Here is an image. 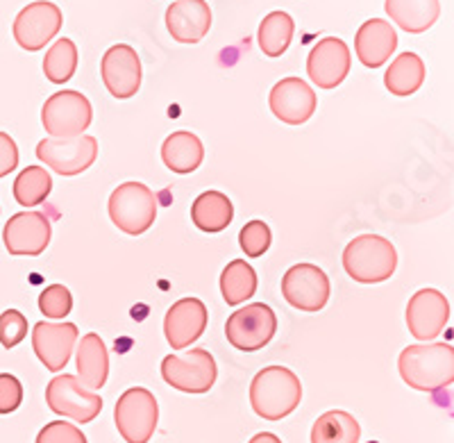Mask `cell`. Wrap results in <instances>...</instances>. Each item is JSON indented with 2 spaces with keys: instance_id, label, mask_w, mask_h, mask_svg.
<instances>
[{
  "instance_id": "cell-27",
  "label": "cell",
  "mask_w": 454,
  "mask_h": 443,
  "mask_svg": "<svg viewBox=\"0 0 454 443\" xmlns=\"http://www.w3.org/2000/svg\"><path fill=\"white\" fill-rule=\"evenodd\" d=\"M362 428L352 414L332 409L316 418L311 428V443H359Z\"/></svg>"
},
{
  "instance_id": "cell-11",
  "label": "cell",
  "mask_w": 454,
  "mask_h": 443,
  "mask_svg": "<svg viewBox=\"0 0 454 443\" xmlns=\"http://www.w3.org/2000/svg\"><path fill=\"white\" fill-rule=\"evenodd\" d=\"M36 157L59 176H80L98 157V141L89 134L73 139H42L36 146Z\"/></svg>"
},
{
  "instance_id": "cell-23",
  "label": "cell",
  "mask_w": 454,
  "mask_h": 443,
  "mask_svg": "<svg viewBox=\"0 0 454 443\" xmlns=\"http://www.w3.org/2000/svg\"><path fill=\"white\" fill-rule=\"evenodd\" d=\"M384 10L397 28L409 35H423L439 21V0H387Z\"/></svg>"
},
{
  "instance_id": "cell-22",
  "label": "cell",
  "mask_w": 454,
  "mask_h": 443,
  "mask_svg": "<svg viewBox=\"0 0 454 443\" xmlns=\"http://www.w3.org/2000/svg\"><path fill=\"white\" fill-rule=\"evenodd\" d=\"M75 366H78V380L91 392L105 387L109 376V352L105 341L96 332H89L75 345Z\"/></svg>"
},
{
  "instance_id": "cell-26",
  "label": "cell",
  "mask_w": 454,
  "mask_h": 443,
  "mask_svg": "<svg viewBox=\"0 0 454 443\" xmlns=\"http://www.w3.org/2000/svg\"><path fill=\"white\" fill-rule=\"evenodd\" d=\"M425 83V62L416 52H403L384 73V84L393 96H413Z\"/></svg>"
},
{
  "instance_id": "cell-20",
  "label": "cell",
  "mask_w": 454,
  "mask_h": 443,
  "mask_svg": "<svg viewBox=\"0 0 454 443\" xmlns=\"http://www.w3.org/2000/svg\"><path fill=\"white\" fill-rule=\"evenodd\" d=\"M166 28L176 42L198 44L212 28V10L205 0H176L166 10Z\"/></svg>"
},
{
  "instance_id": "cell-10",
  "label": "cell",
  "mask_w": 454,
  "mask_h": 443,
  "mask_svg": "<svg viewBox=\"0 0 454 443\" xmlns=\"http://www.w3.org/2000/svg\"><path fill=\"white\" fill-rule=\"evenodd\" d=\"M330 278L316 264H295L282 278L284 300L300 312H320L330 300Z\"/></svg>"
},
{
  "instance_id": "cell-1",
  "label": "cell",
  "mask_w": 454,
  "mask_h": 443,
  "mask_svg": "<svg viewBox=\"0 0 454 443\" xmlns=\"http://www.w3.org/2000/svg\"><path fill=\"white\" fill-rule=\"evenodd\" d=\"M397 371L416 392H439L454 380V348L450 344H413L400 352Z\"/></svg>"
},
{
  "instance_id": "cell-35",
  "label": "cell",
  "mask_w": 454,
  "mask_h": 443,
  "mask_svg": "<svg viewBox=\"0 0 454 443\" xmlns=\"http://www.w3.org/2000/svg\"><path fill=\"white\" fill-rule=\"evenodd\" d=\"M36 443H87V437H84L82 430L71 425V423L52 421L36 434Z\"/></svg>"
},
{
  "instance_id": "cell-5",
  "label": "cell",
  "mask_w": 454,
  "mask_h": 443,
  "mask_svg": "<svg viewBox=\"0 0 454 443\" xmlns=\"http://www.w3.org/2000/svg\"><path fill=\"white\" fill-rule=\"evenodd\" d=\"M93 121V109L84 93L64 89L52 93L42 107V123L51 139L82 137Z\"/></svg>"
},
{
  "instance_id": "cell-19",
  "label": "cell",
  "mask_w": 454,
  "mask_h": 443,
  "mask_svg": "<svg viewBox=\"0 0 454 443\" xmlns=\"http://www.w3.org/2000/svg\"><path fill=\"white\" fill-rule=\"evenodd\" d=\"M207 307L202 300L198 298H182L177 303H173L168 312H166L164 319V335L176 351L182 348H189L192 344H196L202 336L207 328Z\"/></svg>"
},
{
  "instance_id": "cell-15",
  "label": "cell",
  "mask_w": 454,
  "mask_h": 443,
  "mask_svg": "<svg viewBox=\"0 0 454 443\" xmlns=\"http://www.w3.org/2000/svg\"><path fill=\"white\" fill-rule=\"evenodd\" d=\"M450 320V303L439 289H420L409 298L407 328L419 341H434Z\"/></svg>"
},
{
  "instance_id": "cell-28",
  "label": "cell",
  "mask_w": 454,
  "mask_h": 443,
  "mask_svg": "<svg viewBox=\"0 0 454 443\" xmlns=\"http://www.w3.org/2000/svg\"><path fill=\"white\" fill-rule=\"evenodd\" d=\"M223 298L230 307H239L257 294V273L246 259H234L221 273Z\"/></svg>"
},
{
  "instance_id": "cell-16",
  "label": "cell",
  "mask_w": 454,
  "mask_h": 443,
  "mask_svg": "<svg viewBox=\"0 0 454 443\" xmlns=\"http://www.w3.org/2000/svg\"><path fill=\"white\" fill-rule=\"evenodd\" d=\"M100 75L114 99H132L141 87V59L128 44H116L103 55Z\"/></svg>"
},
{
  "instance_id": "cell-14",
  "label": "cell",
  "mask_w": 454,
  "mask_h": 443,
  "mask_svg": "<svg viewBox=\"0 0 454 443\" xmlns=\"http://www.w3.org/2000/svg\"><path fill=\"white\" fill-rule=\"evenodd\" d=\"M52 237L51 221L39 211H19L7 221L3 241L14 257H36L48 248Z\"/></svg>"
},
{
  "instance_id": "cell-38",
  "label": "cell",
  "mask_w": 454,
  "mask_h": 443,
  "mask_svg": "<svg viewBox=\"0 0 454 443\" xmlns=\"http://www.w3.org/2000/svg\"><path fill=\"white\" fill-rule=\"evenodd\" d=\"M248 443H282V439L275 437L273 432H259V434H254Z\"/></svg>"
},
{
  "instance_id": "cell-21",
  "label": "cell",
  "mask_w": 454,
  "mask_h": 443,
  "mask_svg": "<svg viewBox=\"0 0 454 443\" xmlns=\"http://www.w3.org/2000/svg\"><path fill=\"white\" fill-rule=\"evenodd\" d=\"M397 48V32L384 19H368L355 36L359 62L368 68H380L391 59Z\"/></svg>"
},
{
  "instance_id": "cell-31",
  "label": "cell",
  "mask_w": 454,
  "mask_h": 443,
  "mask_svg": "<svg viewBox=\"0 0 454 443\" xmlns=\"http://www.w3.org/2000/svg\"><path fill=\"white\" fill-rule=\"evenodd\" d=\"M52 191V178L43 166H27L14 180V198L21 207L42 205Z\"/></svg>"
},
{
  "instance_id": "cell-17",
  "label": "cell",
  "mask_w": 454,
  "mask_h": 443,
  "mask_svg": "<svg viewBox=\"0 0 454 443\" xmlns=\"http://www.w3.org/2000/svg\"><path fill=\"white\" fill-rule=\"evenodd\" d=\"M78 344V325L42 320L32 328V348L48 371H62Z\"/></svg>"
},
{
  "instance_id": "cell-8",
  "label": "cell",
  "mask_w": 454,
  "mask_h": 443,
  "mask_svg": "<svg viewBox=\"0 0 454 443\" xmlns=\"http://www.w3.org/2000/svg\"><path fill=\"white\" fill-rule=\"evenodd\" d=\"M278 332V316L269 305L253 303L232 312L225 323L227 341L243 352H254L269 345Z\"/></svg>"
},
{
  "instance_id": "cell-33",
  "label": "cell",
  "mask_w": 454,
  "mask_h": 443,
  "mask_svg": "<svg viewBox=\"0 0 454 443\" xmlns=\"http://www.w3.org/2000/svg\"><path fill=\"white\" fill-rule=\"evenodd\" d=\"M73 310V296L64 284H51L39 296V312L48 319H67Z\"/></svg>"
},
{
  "instance_id": "cell-18",
  "label": "cell",
  "mask_w": 454,
  "mask_h": 443,
  "mask_svg": "<svg viewBox=\"0 0 454 443\" xmlns=\"http://www.w3.org/2000/svg\"><path fill=\"white\" fill-rule=\"evenodd\" d=\"M270 112L286 125H302L314 116L316 91L300 78H284L270 89Z\"/></svg>"
},
{
  "instance_id": "cell-12",
  "label": "cell",
  "mask_w": 454,
  "mask_h": 443,
  "mask_svg": "<svg viewBox=\"0 0 454 443\" xmlns=\"http://www.w3.org/2000/svg\"><path fill=\"white\" fill-rule=\"evenodd\" d=\"M62 10L51 0H36L23 7L14 19V39L27 52L46 48L62 30Z\"/></svg>"
},
{
  "instance_id": "cell-30",
  "label": "cell",
  "mask_w": 454,
  "mask_h": 443,
  "mask_svg": "<svg viewBox=\"0 0 454 443\" xmlns=\"http://www.w3.org/2000/svg\"><path fill=\"white\" fill-rule=\"evenodd\" d=\"M78 71V46L62 36L48 48L43 57V73L52 84H64Z\"/></svg>"
},
{
  "instance_id": "cell-24",
  "label": "cell",
  "mask_w": 454,
  "mask_h": 443,
  "mask_svg": "<svg viewBox=\"0 0 454 443\" xmlns=\"http://www.w3.org/2000/svg\"><path fill=\"white\" fill-rule=\"evenodd\" d=\"M161 160L173 173H193L205 160V146L193 132H173L161 146Z\"/></svg>"
},
{
  "instance_id": "cell-36",
  "label": "cell",
  "mask_w": 454,
  "mask_h": 443,
  "mask_svg": "<svg viewBox=\"0 0 454 443\" xmlns=\"http://www.w3.org/2000/svg\"><path fill=\"white\" fill-rule=\"evenodd\" d=\"M23 384L10 373H0V414H12L21 407Z\"/></svg>"
},
{
  "instance_id": "cell-32",
  "label": "cell",
  "mask_w": 454,
  "mask_h": 443,
  "mask_svg": "<svg viewBox=\"0 0 454 443\" xmlns=\"http://www.w3.org/2000/svg\"><path fill=\"white\" fill-rule=\"evenodd\" d=\"M270 241H273L270 227L263 221H259V218L246 223L241 233H239L241 250L248 255V257H262V255L270 248Z\"/></svg>"
},
{
  "instance_id": "cell-6",
  "label": "cell",
  "mask_w": 454,
  "mask_h": 443,
  "mask_svg": "<svg viewBox=\"0 0 454 443\" xmlns=\"http://www.w3.org/2000/svg\"><path fill=\"white\" fill-rule=\"evenodd\" d=\"M160 405L144 387H132L119 398L114 407V423L128 443H148L157 430Z\"/></svg>"
},
{
  "instance_id": "cell-25",
  "label": "cell",
  "mask_w": 454,
  "mask_h": 443,
  "mask_svg": "<svg viewBox=\"0 0 454 443\" xmlns=\"http://www.w3.org/2000/svg\"><path fill=\"white\" fill-rule=\"evenodd\" d=\"M234 218L232 201L221 191H205L193 201L192 221L198 230L207 234L223 233Z\"/></svg>"
},
{
  "instance_id": "cell-2",
  "label": "cell",
  "mask_w": 454,
  "mask_h": 443,
  "mask_svg": "<svg viewBox=\"0 0 454 443\" xmlns=\"http://www.w3.org/2000/svg\"><path fill=\"white\" fill-rule=\"evenodd\" d=\"M302 384L286 366H266L250 384V405L266 421H279L298 409Z\"/></svg>"
},
{
  "instance_id": "cell-29",
  "label": "cell",
  "mask_w": 454,
  "mask_h": 443,
  "mask_svg": "<svg viewBox=\"0 0 454 443\" xmlns=\"http://www.w3.org/2000/svg\"><path fill=\"white\" fill-rule=\"evenodd\" d=\"M294 32L295 23L291 14H286V12H270L269 16H263L262 26H259V48H262L266 57H282L284 52L289 51Z\"/></svg>"
},
{
  "instance_id": "cell-9",
  "label": "cell",
  "mask_w": 454,
  "mask_h": 443,
  "mask_svg": "<svg viewBox=\"0 0 454 443\" xmlns=\"http://www.w3.org/2000/svg\"><path fill=\"white\" fill-rule=\"evenodd\" d=\"M46 402L57 416L73 418L75 423H91L103 409V398L68 373L48 382Z\"/></svg>"
},
{
  "instance_id": "cell-37",
  "label": "cell",
  "mask_w": 454,
  "mask_h": 443,
  "mask_svg": "<svg viewBox=\"0 0 454 443\" xmlns=\"http://www.w3.org/2000/svg\"><path fill=\"white\" fill-rule=\"evenodd\" d=\"M19 166V146L7 132H0V180Z\"/></svg>"
},
{
  "instance_id": "cell-34",
  "label": "cell",
  "mask_w": 454,
  "mask_h": 443,
  "mask_svg": "<svg viewBox=\"0 0 454 443\" xmlns=\"http://www.w3.org/2000/svg\"><path fill=\"white\" fill-rule=\"evenodd\" d=\"M27 336V319L19 310H7L0 314V344L7 351L16 348Z\"/></svg>"
},
{
  "instance_id": "cell-4",
  "label": "cell",
  "mask_w": 454,
  "mask_h": 443,
  "mask_svg": "<svg viewBox=\"0 0 454 443\" xmlns=\"http://www.w3.org/2000/svg\"><path fill=\"white\" fill-rule=\"evenodd\" d=\"M109 218L121 233L139 237L157 218V198L144 182H123L109 196Z\"/></svg>"
},
{
  "instance_id": "cell-13",
  "label": "cell",
  "mask_w": 454,
  "mask_h": 443,
  "mask_svg": "<svg viewBox=\"0 0 454 443\" xmlns=\"http://www.w3.org/2000/svg\"><path fill=\"white\" fill-rule=\"evenodd\" d=\"M352 67L350 48L339 36H325L307 57V75L318 89H336Z\"/></svg>"
},
{
  "instance_id": "cell-3",
  "label": "cell",
  "mask_w": 454,
  "mask_h": 443,
  "mask_svg": "<svg viewBox=\"0 0 454 443\" xmlns=\"http://www.w3.org/2000/svg\"><path fill=\"white\" fill-rule=\"evenodd\" d=\"M397 266V253L388 239L380 234L355 237L343 250V268L352 280L362 284L387 282Z\"/></svg>"
},
{
  "instance_id": "cell-7",
  "label": "cell",
  "mask_w": 454,
  "mask_h": 443,
  "mask_svg": "<svg viewBox=\"0 0 454 443\" xmlns=\"http://www.w3.org/2000/svg\"><path fill=\"white\" fill-rule=\"evenodd\" d=\"M161 377L182 393H207L218 377L216 361L205 348H193L186 355H166Z\"/></svg>"
}]
</instances>
